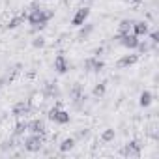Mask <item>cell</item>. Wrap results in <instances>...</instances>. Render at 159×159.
Masks as SVG:
<instances>
[{
	"label": "cell",
	"instance_id": "cell-1",
	"mask_svg": "<svg viewBox=\"0 0 159 159\" xmlns=\"http://www.w3.org/2000/svg\"><path fill=\"white\" fill-rule=\"evenodd\" d=\"M25 17L28 21V25L32 26V30L38 32V30H43L47 26V23L54 17V10H47V8H41L39 6V8L30 10L28 15H25Z\"/></svg>",
	"mask_w": 159,
	"mask_h": 159
},
{
	"label": "cell",
	"instance_id": "cell-2",
	"mask_svg": "<svg viewBox=\"0 0 159 159\" xmlns=\"http://www.w3.org/2000/svg\"><path fill=\"white\" fill-rule=\"evenodd\" d=\"M23 148L30 153H36V152H41L43 148V137L39 133H30L25 140H23Z\"/></svg>",
	"mask_w": 159,
	"mask_h": 159
},
{
	"label": "cell",
	"instance_id": "cell-3",
	"mask_svg": "<svg viewBox=\"0 0 159 159\" xmlns=\"http://www.w3.org/2000/svg\"><path fill=\"white\" fill-rule=\"evenodd\" d=\"M47 116H49L51 122L60 124V125H66V124H69V120H71V114H69L67 111H64V109H58V107H52Z\"/></svg>",
	"mask_w": 159,
	"mask_h": 159
},
{
	"label": "cell",
	"instance_id": "cell-4",
	"mask_svg": "<svg viewBox=\"0 0 159 159\" xmlns=\"http://www.w3.org/2000/svg\"><path fill=\"white\" fill-rule=\"evenodd\" d=\"M140 152H142V144L139 140H129L127 144H124L120 153L124 157H140Z\"/></svg>",
	"mask_w": 159,
	"mask_h": 159
},
{
	"label": "cell",
	"instance_id": "cell-5",
	"mask_svg": "<svg viewBox=\"0 0 159 159\" xmlns=\"http://www.w3.org/2000/svg\"><path fill=\"white\" fill-rule=\"evenodd\" d=\"M116 39L120 41V45L122 47H125V49H137V45H139V36H135L133 32H127V34H118L116 36Z\"/></svg>",
	"mask_w": 159,
	"mask_h": 159
},
{
	"label": "cell",
	"instance_id": "cell-6",
	"mask_svg": "<svg viewBox=\"0 0 159 159\" xmlns=\"http://www.w3.org/2000/svg\"><path fill=\"white\" fill-rule=\"evenodd\" d=\"M83 67H84V71H88V73H99V71H103L105 64H103L98 56H88V58L83 62Z\"/></svg>",
	"mask_w": 159,
	"mask_h": 159
},
{
	"label": "cell",
	"instance_id": "cell-7",
	"mask_svg": "<svg viewBox=\"0 0 159 159\" xmlns=\"http://www.w3.org/2000/svg\"><path fill=\"white\" fill-rule=\"evenodd\" d=\"M88 15H90V8H79L77 11H75V15L71 17V25L73 26H81V25H84L86 23V19H88Z\"/></svg>",
	"mask_w": 159,
	"mask_h": 159
},
{
	"label": "cell",
	"instance_id": "cell-8",
	"mask_svg": "<svg viewBox=\"0 0 159 159\" xmlns=\"http://www.w3.org/2000/svg\"><path fill=\"white\" fill-rule=\"evenodd\" d=\"M69 67H71V64H69V60L66 58V54H56V58H54V69H56V73H60V75H64V73H67L69 71Z\"/></svg>",
	"mask_w": 159,
	"mask_h": 159
},
{
	"label": "cell",
	"instance_id": "cell-9",
	"mask_svg": "<svg viewBox=\"0 0 159 159\" xmlns=\"http://www.w3.org/2000/svg\"><path fill=\"white\" fill-rule=\"evenodd\" d=\"M41 96L45 99H52V98H58L60 96V90H58V84L56 83H45L43 88H41Z\"/></svg>",
	"mask_w": 159,
	"mask_h": 159
},
{
	"label": "cell",
	"instance_id": "cell-10",
	"mask_svg": "<svg viewBox=\"0 0 159 159\" xmlns=\"http://www.w3.org/2000/svg\"><path fill=\"white\" fill-rule=\"evenodd\" d=\"M28 112H30V101H19V103H15L13 109H11V114H13L15 118H23V116H26Z\"/></svg>",
	"mask_w": 159,
	"mask_h": 159
},
{
	"label": "cell",
	"instance_id": "cell-11",
	"mask_svg": "<svg viewBox=\"0 0 159 159\" xmlns=\"http://www.w3.org/2000/svg\"><path fill=\"white\" fill-rule=\"evenodd\" d=\"M139 62V54H124L122 58H118V62H116V67L118 69H125V67H129V66H133V64H137Z\"/></svg>",
	"mask_w": 159,
	"mask_h": 159
},
{
	"label": "cell",
	"instance_id": "cell-12",
	"mask_svg": "<svg viewBox=\"0 0 159 159\" xmlns=\"http://www.w3.org/2000/svg\"><path fill=\"white\" fill-rule=\"evenodd\" d=\"M131 32L135 34V36H146L148 32H150V25L146 23V21H133V28H131Z\"/></svg>",
	"mask_w": 159,
	"mask_h": 159
},
{
	"label": "cell",
	"instance_id": "cell-13",
	"mask_svg": "<svg viewBox=\"0 0 159 159\" xmlns=\"http://www.w3.org/2000/svg\"><path fill=\"white\" fill-rule=\"evenodd\" d=\"M79 28H81V30H79V34H77V39L79 41H84V39H88V36L94 32V25L92 23H84V25H81V26H79Z\"/></svg>",
	"mask_w": 159,
	"mask_h": 159
},
{
	"label": "cell",
	"instance_id": "cell-14",
	"mask_svg": "<svg viewBox=\"0 0 159 159\" xmlns=\"http://www.w3.org/2000/svg\"><path fill=\"white\" fill-rule=\"evenodd\" d=\"M28 131H30V133H39V135H43V133H45V122L39 120V118L28 122Z\"/></svg>",
	"mask_w": 159,
	"mask_h": 159
},
{
	"label": "cell",
	"instance_id": "cell-15",
	"mask_svg": "<svg viewBox=\"0 0 159 159\" xmlns=\"http://www.w3.org/2000/svg\"><path fill=\"white\" fill-rule=\"evenodd\" d=\"M152 101H153V96H152V92H148V90L140 92V98H139V105H140L142 109L150 107V105H152Z\"/></svg>",
	"mask_w": 159,
	"mask_h": 159
},
{
	"label": "cell",
	"instance_id": "cell-16",
	"mask_svg": "<svg viewBox=\"0 0 159 159\" xmlns=\"http://www.w3.org/2000/svg\"><path fill=\"white\" fill-rule=\"evenodd\" d=\"M75 142H77V140H75L73 137H67V139H64V140L58 144V150H60L62 153H66V152H71V150H73V146H75Z\"/></svg>",
	"mask_w": 159,
	"mask_h": 159
},
{
	"label": "cell",
	"instance_id": "cell-17",
	"mask_svg": "<svg viewBox=\"0 0 159 159\" xmlns=\"http://www.w3.org/2000/svg\"><path fill=\"white\" fill-rule=\"evenodd\" d=\"M133 28V19H122L118 25V34H127Z\"/></svg>",
	"mask_w": 159,
	"mask_h": 159
},
{
	"label": "cell",
	"instance_id": "cell-18",
	"mask_svg": "<svg viewBox=\"0 0 159 159\" xmlns=\"http://www.w3.org/2000/svg\"><path fill=\"white\" fill-rule=\"evenodd\" d=\"M25 21H26V17H25V15H17V17L10 19V23L6 25V28H10V30H13V28H19L21 25H25Z\"/></svg>",
	"mask_w": 159,
	"mask_h": 159
},
{
	"label": "cell",
	"instance_id": "cell-19",
	"mask_svg": "<svg viewBox=\"0 0 159 159\" xmlns=\"http://www.w3.org/2000/svg\"><path fill=\"white\" fill-rule=\"evenodd\" d=\"M155 47H157V45H153V43H148V41H139L137 51H139V54H144V52H148V51H155Z\"/></svg>",
	"mask_w": 159,
	"mask_h": 159
},
{
	"label": "cell",
	"instance_id": "cell-20",
	"mask_svg": "<svg viewBox=\"0 0 159 159\" xmlns=\"http://www.w3.org/2000/svg\"><path fill=\"white\" fill-rule=\"evenodd\" d=\"M114 137H116V131L109 127V129H105V131L101 133V142L109 144V142H112V140H114Z\"/></svg>",
	"mask_w": 159,
	"mask_h": 159
},
{
	"label": "cell",
	"instance_id": "cell-21",
	"mask_svg": "<svg viewBox=\"0 0 159 159\" xmlns=\"http://www.w3.org/2000/svg\"><path fill=\"white\" fill-rule=\"evenodd\" d=\"M25 131H28V122H19L13 129V137H21L25 135Z\"/></svg>",
	"mask_w": 159,
	"mask_h": 159
},
{
	"label": "cell",
	"instance_id": "cell-22",
	"mask_svg": "<svg viewBox=\"0 0 159 159\" xmlns=\"http://www.w3.org/2000/svg\"><path fill=\"white\" fill-rule=\"evenodd\" d=\"M105 92H107V83H98V84L94 86V92H92V94H94L96 98H101Z\"/></svg>",
	"mask_w": 159,
	"mask_h": 159
},
{
	"label": "cell",
	"instance_id": "cell-23",
	"mask_svg": "<svg viewBox=\"0 0 159 159\" xmlns=\"http://www.w3.org/2000/svg\"><path fill=\"white\" fill-rule=\"evenodd\" d=\"M88 135H90V129L84 127V129H79V131L73 135V139H75V140H84V139H88Z\"/></svg>",
	"mask_w": 159,
	"mask_h": 159
},
{
	"label": "cell",
	"instance_id": "cell-24",
	"mask_svg": "<svg viewBox=\"0 0 159 159\" xmlns=\"http://www.w3.org/2000/svg\"><path fill=\"white\" fill-rule=\"evenodd\" d=\"M45 43H47V41H45L43 36H36V38L32 39V47H34V49H43Z\"/></svg>",
	"mask_w": 159,
	"mask_h": 159
},
{
	"label": "cell",
	"instance_id": "cell-25",
	"mask_svg": "<svg viewBox=\"0 0 159 159\" xmlns=\"http://www.w3.org/2000/svg\"><path fill=\"white\" fill-rule=\"evenodd\" d=\"M13 142H15L13 139H10V140H4V142H2V146H0V148H2V152H4V153H8V152L11 153V150H13V146H15Z\"/></svg>",
	"mask_w": 159,
	"mask_h": 159
},
{
	"label": "cell",
	"instance_id": "cell-26",
	"mask_svg": "<svg viewBox=\"0 0 159 159\" xmlns=\"http://www.w3.org/2000/svg\"><path fill=\"white\" fill-rule=\"evenodd\" d=\"M146 36H150V43H153V45L159 43V34H157V30H152V32H148Z\"/></svg>",
	"mask_w": 159,
	"mask_h": 159
},
{
	"label": "cell",
	"instance_id": "cell-27",
	"mask_svg": "<svg viewBox=\"0 0 159 159\" xmlns=\"http://www.w3.org/2000/svg\"><path fill=\"white\" fill-rule=\"evenodd\" d=\"M84 2H94V0H84Z\"/></svg>",
	"mask_w": 159,
	"mask_h": 159
},
{
	"label": "cell",
	"instance_id": "cell-28",
	"mask_svg": "<svg viewBox=\"0 0 159 159\" xmlns=\"http://www.w3.org/2000/svg\"><path fill=\"white\" fill-rule=\"evenodd\" d=\"M131 2H140V0H131Z\"/></svg>",
	"mask_w": 159,
	"mask_h": 159
},
{
	"label": "cell",
	"instance_id": "cell-29",
	"mask_svg": "<svg viewBox=\"0 0 159 159\" xmlns=\"http://www.w3.org/2000/svg\"><path fill=\"white\" fill-rule=\"evenodd\" d=\"M43 2H51V0H43Z\"/></svg>",
	"mask_w": 159,
	"mask_h": 159
}]
</instances>
